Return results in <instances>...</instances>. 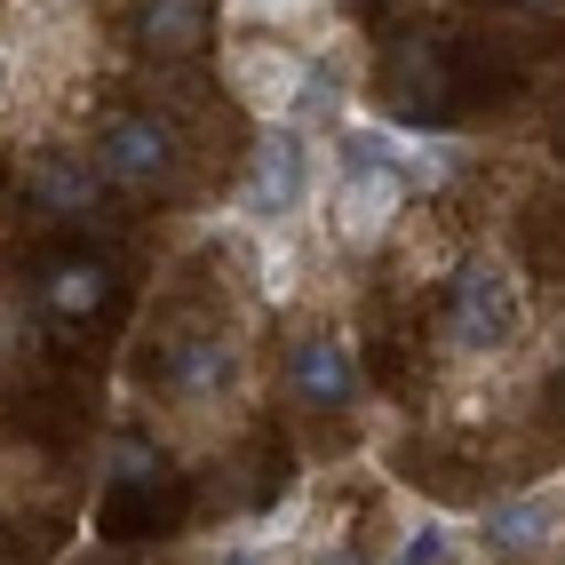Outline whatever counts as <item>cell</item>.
Segmentation results:
<instances>
[{
  "mask_svg": "<svg viewBox=\"0 0 565 565\" xmlns=\"http://www.w3.org/2000/svg\"><path fill=\"white\" fill-rule=\"evenodd\" d=\"M247 287L271 311H295L311 295V239L303 223H247Z\"/></svg>",
  "mask_w": 565,
  "mask_h": 565,
  "instance_id": "8",
  "label": "cell"
},
{
  "mask_svg": "<svg viewBox=\"0 0 565 565\" xmlns=\"http://www.w3.org/2000/svg\"><path fill=\"white\" fill-rule=\"evenodd\" d=\"M111 192L96 152H81V143H24V200L41 215H96V200Z\"/></svg>",
  "mask_w": 565,
  "mask_h": 565,
  "instance_id": "7",
  "label": "cell"
},
{
  "mask_svg": "<svg viewBox=\"0 0 565 565\" xmlns=\"http://www.w3.org/2000/svg\"><path fill=\"white\" fill-rule=\"evenodd\" d=\"M207 32H215V0H143V9H136V49L152 64L200 56Z\"/></svg>",
  "mask_w": 565,
  "mask_h": 565,
  "instance_id": "12",
  "label": "cell"
},
{
  "mask_svg": "<svg viewBox=\"0 0 565 565\" xmlns=\"http://www.w3.org/2000/svg\"><path fill=\"white\" fill-rule=\"evenodd\" d=\"M455 534H462V518H446V510H430V502H414V510H398L391 565H438L446 550H455Z\"/></svg>",
  "mask_w": 565,
  "mask_h": 565,
  "instance_id": "15",
  "label": "cell"
},
{
  "mask_svg": "<svg viewBox=\"0 0 565 565\" xmlns=\"http://www.w3.org/2000/svg\"><path fill=\"white\" fill-rule=\"evenodd\" d=\"M374 96L391 104V120H406V111H438L446 104V56H438V41H423V32L391 41L383 72H374Z\"/></svg>",
  "mask_w": 565,
  "mask_h": 565,
  "instance_id": "11",
  "label": "cell"
},
{
  "mask_svg": "<svg viewBox=\"0 0 565 565\" xmlns=\"http://www.w3.org/2000/svg\"><path fill=\"white\" fill-rule=\"evenodd\" d=\"M9 81H17V64H9V49H0V104H9Z\"/></svg>",
  "mask_w": 565,
  "mask_h": 565,
  "instance_id": "18",
  "label": "cell"
},
{
  "mask_svg": "<svg viewBox=\"0 0 565 565\" xmlns=\"http://www.w3.org/2000/svg\"><path fill=\"white\" fill-rule=\"evenodd\" d=\"M88 9H96V0H88Z\"/></svg>",
  "mask_w": 565,
  "mask_h": 565,
  "instance_id": "20",
  "label": "cell"
},
{
  "mask_svg": "<svg viewBox=\"0 0 565 565\" xmlns=\"http://www.w3.org/2000/svg\"><path fill=\"white\" fill-rule=\"evenodd\" d=\"M215 565H295L279 542H263V534H247V542H232V550H215Z\"/></svg>",
  "mask_w": 565,
  "mask_h": 565,
  "instance_id": "17",
  "label": "cell"
},
{
  "mask_svg": "<svg viewBox=\"0 0 565 565\" xmlns=\"http://www.w3.org/2000/svg\"><path fill=\"white\" fill-rule=\"evenodd\" d=\"M438 565H510V557H502L494 542H486V534H478V525H462V534H455V550H446Z\"/></svg>",
  "mask_w": 565,
  "mask_h": 565,
  "instance_id": "16",
  "label": "cell"
},
{
  "mask_svg": "<svg viewBox=\"0 0 565 565\" xmlns=\"http://www.w3.org/2000/svg\"><path fill=\"white\" fill-rule=\"evenodd\" d=\"M438 351L446 366H502L525 327H534V303H525V271L494 247H462L455 279L438 287Z\"/></svg>",
  "mask_w": 565,
  "mask_h": 565,
  "instance_id": "1",
  "label": "cell"
},
{
  "mask_svg": "<svg viewBox=\"0 0 565 565\" xmlns=\"http://www.w3.org/2000/svg\"><path fill=\"white\" fill-rule=\"evenodd\" d=\"M88 152H96L111 192H168L183 175V136H175V120H160V111H111Z\"/></svg>",
  "mask_w": 565,
  "mask_h": 565,
  "instance_id": "6",
  "label": "cell"
},
{
  "mask_svg": "<svg viewBox=\"0 0 565 565\" xmlns=\"http://www.w3.org/2000/svg\"><path fill=\"white\" fill-rule=\"evenodd\" d=\"M383 255H391V287L423 295V287H446V279H455L462 239H455V223H438V215H398V232L383 239Z\"/></svg>",
  "mask_w": 565,
  "mask_h": 565,
  "instance_id": "10",
  "label": "cell"
},
{
  "mask_svg": "<svg viewBox=\"0 0 565 565\" xmlns=\"http://www.w3.org/2000/svg\"><path fill=\"white\" fill-rule=\"evenodd\" d=\"M319 183H327L319 136L271 120V128H255L247 183H239V215H247V223H303V215L319 207Z\"/></svg>",
  "mask_w": 565,
  "mask_h": 565,
  "instance_id": "4",
  "label": "cell"
},
{
  "mask_svg": "<svg viewBox=\"0 0 565 565\" xmlns=\"http://www.w3.org/2000/svg\"><path fill=\"white\" fill-rule=\"evenodd\" d=\"M111 263L104 255H64V263H49L41 271V311L49 319H64V327H88L104 303H111Z\"/></svg>",
  "mask_w": 565,
  "mask_h": 565,
  "instance_id": "13",
  "label": "cell"
},
{
  "mask_svg": "<svg viewBox=\"0 0 565 565\" xmlns=\"http://www.w3.org/2000/svg\"><path fill=\"white\" fill-rule=\"evenodd\" d=\"M478 534L494 542L510 565H518V557L542 565V557H557V542H565V494H502L494 510L478 518Z\"/></svg>",
  "mask_w": 565,
  "mask_h": 565,
  "instance_id": "9",
  "label": "cell"
},
{
  "mask_svg": "<svg viewBox=\"0 0 565 565\" xmlns=\"http://www.w3.org/2000/svg\"><path fill=\"white\" fill-rule=\"evenodd\" d=\"M215 81L255 128L295 120V104L311 96L319 81V56L287 32H255V24H223V49H215Z\"/></svg>",
  "mask_w": 565,
  "mask_h": 565,
  "instance_id": "2",
  "label": "cell"
},
{
  "mask_svg": "<svg viewBox=\"0 0 565 565\" xmlns=\"http://www.w3.org/2000/svg\"><path fill=\"white\" fill-rule=\"evenodd\" d=\"M359 391H366V374H359L351 327H334V319L287 327V343H279V398L295 414H351Z\"/></svg>",
  "mask_w": 565,
  "mask_h": 565,
  "instance_id": "5",
  "label": "cell"
},
{
  "mask_svg": "<svg viewBox=\"0 0 565 565\" xmlns=\"http://www.w3.org/2000/svg\"><path fill=\"white\" fill-rule=\"evenodd\" d=\"M414 207L406 175L398 168H366V160H327V183H319V223H327V247L334 255H383V239L398 232V215Z\"/></svg>",
  "mask_w": 565,
  "mask_h": 565,
  "instance_id": "3",
  "label": "cell"
},
{
  "mask_svg": "<svg viewBox=\"0 0 565 565\" xmlns=\"http://www.w3.org/2000/svg\"><path fill=\"white\" fill-rule=\"evenodd\" d=\"M398 175H406L414 200H438L470 175V143L446 136V128H398Z\"/></svg>",
  "mask_w": 565,
  "mask_h": 565,
  "instance_id": "14",
  "label": "cell"
},
{
  "mask_svg": "<svg viewBox=\"0 0 565 565\" xmlns=\"http://www.w3.org/2000/svg\"><path fill=\"white\" fill-rule=\"evenodd\" d=\"M510 9H525V17H534V9H557V0H510Z\"/></svg>",
  "mask_w": 565,
  "mask_h": 565,
  "instance_id": "19",
  "label": "cell"
}]
</instances>
